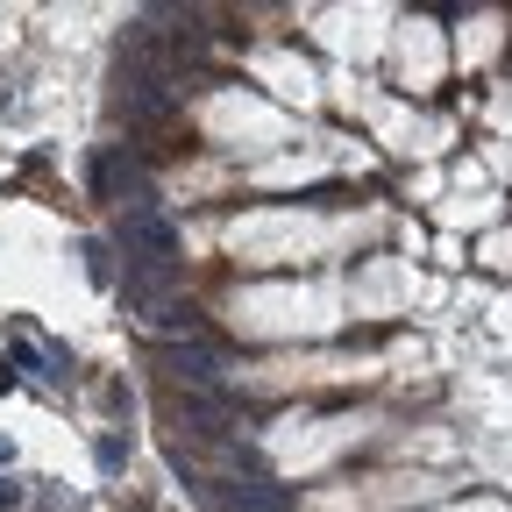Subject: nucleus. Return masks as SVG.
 Returning a JSON list of instances; mask_svg holds the SVG:
<instances>
[{
    "instance_id": "obj_1",
    "label": "nucleus",
    "mask_w": 512,
    "mask_h": 512,
    "mask_svg": "<svg viewBox=\"0 0 512 512\" xmlns=\"http://www.w3.org/2000/svg\"><path fill=\"white\" fill-rule=\"evenodd\" d=\"M121 242L143 249L150 264H178V228H171L157 207H128V214H121Z\"/></svg>"
},
{
    "instance_id": "obj_2",
    "label": "nucleus",
    "mask_w": 512,
    "mask_h": 512,
    "mask_svg": "<svg viewBox=\"0 0 512 512\" xmlns=\"http://www.w3.org/2000/svg\"><path fill=\"white\" fill-rule=\"evenodd\" d=\"M93 192H100V200L128 192L136 207H150V185H143V171H136V157H128V150H100V157H93Z\"/></svg>"
},
{
    "instance_id": "obj_3",
    "label": "nucleus",
    "mask_w": 512,
    "mask_h": 512,
    "mask_svg": "<svg viewBox=\"0 0 512 512\" xmlns=\"http://www.w3.org/2000/svg\"><path fill=\"white\" fill-rule=\"evenodd\" d=\"M171 370H178L185 384H221V377H228V370H221V356H214V349H200V342L171 349Z\"/></svg>"
}]
</instances>
